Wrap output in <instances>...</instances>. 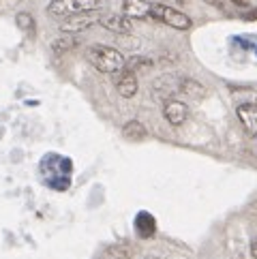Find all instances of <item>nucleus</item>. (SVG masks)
Masks as SVG:
<instances>
[{"label": "nucleus", "instance_id": "1", "mask_svg": "<svg viewBox=\"0 0 257 259\" xmlns=\"http://www.w3.org/2000/svg\"><path fill=\"white\" fill-rule=\"evenodd\" d=\"M86 60L101 73H120L124 69V56L116 48L95 43L86 50Z\"/></svg>", "mask_w": 257, "mask_h": 259}, {"label": "nucleus", "instance_id": "2", "mask_svg": "<svg viewBox=\"0 0 257 259\" xmlns=\"http://www.w3.org/2000/svg\"><path fill=\"white\" fill-rule=\"evenodd\" d=\"M150 17L165 26H169L174 30H189L193 26L191 17L187 13H182L169 5H161V3H150Z\"/></svg>", "mask_w": 257, "mask_h": 259}, {"label": "nucleus", "instance_id": "3", "mask_svg": "<svg viewBox=\"0 0 257 259\" xmlns=\"http://www.w3.org/2000/svg\"><path fill=\"white\" fill-rule=\"evenodd\" d=\"M99 0H52L48 5V13L52 17H71L77 13H90V11H99Z\"/></svg>", "mask_w": 257, "mask_h": 259}, {"label": "nucleus", "instance_id": "4", "mask_svg": "<svg viewBox=\"0 0 257 259\" xmlns=\"http://www.w3.org/2000/svg\"><path fill=\"white\" fill-rule=\"evenodd\" d=\"M99 13L97 11H90V13H77V15H71V17H64L62 24H60V32L62 34H77L81 30H88L90 26L99 24Z\"/></svg>", "mask_w": 257, "mask_h": 259}, {"label": "nucleus", "instance_id": "5", "mask_svg": "<svg viewBox=\"0 0 257 259\" xmlns=\"http://www.w3.org/2000/svg\"><path fill=\"white\" fill-rule=\"evenodd\" d=\"M99 24L114 34H131L133 32V20L126 17L124 13H105L99 17Z\"/></svg>", "mask_w": 257, "mask_h": 259}, {"label": "nucleus", "instance_id": "6", "mask_svg": "<svg viewBox=\"0 0 257 259\" xmlns=\"http://www.w3.org/2000/svg\"><path fill=\"white\" fill-rule=\"evenodd\" d=\"M116 90H118V95L124 97V99L135 97V95H137V90H140V81H137V75H135L133 71L122 69L120 73H118Z\"/></svg>", "mask_w": 257, "mask_h": 259}, {"label": "nucleus", "instance_id": "7", "mask_svg": "<svg viewBox=\"0 0 257 259\" xmlns=\"http://www.w3.org/2000/svg\"><path fill=\"white\" fill-rule=\"evenodd\" d=\"M163 114H165V118H167V122L172 126H180V124L187 122L189 107L185 103H180V101H167L165 107H163Z\"/></svg>", "mask_w": 257, "mask_h": 259}, {"label": "nucleus", "instance_id": "8", "mask_svg": "<svg viewBox=\"0 0 257 259\" xmlns=\"http://www.w3.org/2000/svg\"><path fill=\"white\" fill-rule=\"evenodd\" d=\"M122 13L131 20H148L150 3H146V0H122Z\"/></svg>", "mask_w": 257, "mask_h": 259}, {"label": "nucleus", "instance_id": "9", "mask_svg": "<svg viewBox=\"0 0 257 259\" xmlns=\"http://www.w3.org/2000/svg\"><path fill=\"white\" fill-rule=\"evenodd\" d=\"M236 114H238V118H240L242 126L246 128V133L257 135V105L242 103V105H238Z\"/></svg>", "mask_w": 257, "mask_h": 259}, {"label": "nucleus", "instance_id": "10", "mask_svg": "<svg viewBox=\"0 0 257 259\" xmlns=\"http://www.w3.org/2000/svg\"><path fill=\"white\" fill-rule=\"evenodd\" d=\"M154 92H157L159 99L176 95V92H180V79L172 77V75H163V77H159L157 81H154Z\"/></svg>", "mask_w": 257, "mask_h": 259}, {"label": "nucleus", "instance_id": "11", "mask_svg": "<svg viewBox=\"0 0 257 259\" xmlns=\"http://www.w3.org/2000/svg\"><path fill=\"white\" fill-rule=\"evenodd\" d=\"M122 135L131 142H144L146 137H148V128H146L140 120H128L122 126Z\"/></svg>", "mask_w": 257, "mask_h": 259}, {"label": "nucleus", "instance_id": "12", "mask_svg": "<svg viewBox=\"0 0 257 259\" xmlns=\"http://www.w3.org/2000/svg\"><path fill=\"white\" fill-rule=\"evenodd\" d=\"M135 227H137V234L142 238H150V236H154L157 223H154V219L148 214V212H140L135 219Z\"/></svg>", "mask_w": 257, "mask_h": 259}, {"label": "nucleus", "instance_id": "13", "mask_svg": "<svg viewBox=\"0 0 257 259\" xmlns=\"http://www.w3.org/2000/svg\"><path fill=\"white\" fill-rule=\"evenodd\" d=\"M152 67V60L150 58H144V56H131L128 60H124V69L126 71H133L135 75H142V73L150 71Z\"/></svg>", "mask_w": 257, "mask_h": 259}, {"label": "nucleus", "instance_id": "14", "mask_svg": "<svg viewBox=\"0 0 257 259\" xmlns=\"http://www.w3.org/2000/svg\"><path fill=\"white\" fill-rule=\"evenodd\" d=\"M77 48V39L73 34H64V36H58V39L52 41V50L54 54H67L71 50Z\"/></svg>", "mask_w": 257, "mask_h": 259}, {"label": "nucleus", "instance_id": "15", "mask_svg": "<svg viewBox=\"0 0 257 259\" xmlns=\"http://www.w3.org/2000/svg\"><path fill=\"white\" fill-rule=\"evenodd\" d=\"M180 92H185V95H189V97H195V99H201L206 95V88L199 84V81H195V79H189V77H185V79H180Z\"/></svg>", "mask_w": 257, "mask_h": 259}, {"label": "nucleus", "instance_id": "16", "mask_svg": "<svg viewBox=\"0 0 257 259\" xmlns=\"http://www.w3.org/2000/svg\"><path fill=\"white\" fill-rule=\"evenodd\" d=\"M15 24H17V28L24 30L26 34H34V17L30 13H26V11L17 13L15 15Z\"/></svg>", "mask_w": 257, "mask_h": 259}, {"label": "nucleus", "instance_id": "17", "mask_svg": "<svg viewBox=\"0 0 257 259\" xmlns=\"http://www.w3.org/2000/svg\"><path fill=\"white\" fill-rule=\"evenodd\" d=\"M242 20H246V22H255V20H257V9H249L246 13H242Z\"/></svg>", "mask_w": 257, "mask_h": 259}, {"label": "nucleus", "instance_id": "18", "mask_svg": "<svg viewBox=\"0 0 257 259\" xmlns=\"http://www.w3.org/2000/svg\"><path fill=\"white\" fill-rule=\"evenodd\" d=\"M208 5H212V7H219V9H223V0H206Z\"/></svg>", "mask_w": 257, "mask_h": 259}, {"label": "nucleus", "instance_id": "19", "mask_svg": "<svg viewBox=\"0 0 257 259\" xmlns=\"http://www.w3.org/2000/svg\"><path fill=\"white\" fill-rule=\"evenodd\" d=\"M251 255H253V259H257V238L253 240V244H251Z\"/></svg>", "mask_w": 257, "mask_h": 259}, {"label": "nucleus", "instance_id": "20", "mask_svg": "<svg viewBox=\"0 0 257 259\" xmlns=\"http://www.w3.org/2000/svg\"><path fill=\"white\" fill-rule=\"evenodd\" d=\"M232 3L238 5V7H246V5H249V0H232Z\"/></svg>", "mask_w": 257, "mask_h": 259}, {"label": "nucleus", "instance_id": "21", "mask_svg": "<svg viewBox=\"0 0 257 259\" xmlns=\"http://www.w3.org/2000/svg\"><path fill=\"white\" fill-rule=\"evenodd\" d=\"M146 259H159V257H146Z\"/></svg>", "mask_w": 257, "mask_h": 259}]
</instances>
